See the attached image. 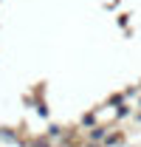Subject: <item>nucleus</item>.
I'll return each instance as SVG.
<instances>
[{
	"instance_id": "obj_7",
	"label": "nucleus",
	"mask_w": 141,
	"mask_h": 147,
	"mask_svg": "<svg viewBox=\"0 0 141 147\" xmlns=\"http://www.w3.org/2000/svg\"><path fill=\"white\" fill-rule=\"evenodd\" d=\"M136 110H133V105L127 102V105H122V108H116V113H113V119H127V116H133Z\"/></svg>"
},
{
	"instance_id": "obj_1",
	"label": "nucleus",
	"mask_w": 141,
	"mask_h": 147,
	"mask_svg": "<svg viewBox=\"0 0 141 147\" xmlns=\"http://www.w3.org/2000/svg\"><path fill=\"white\" fill-rule=\"evenodd\" d=\"M110 125H96V127H90V130H85V139H88L90 144H99L102 147V142L107 139V133H110Z\"/></svg>"
},
{
	"instance_id": "obj_9",
	"label": "nucleus",
	"mask_w": 141,
	"mask_h": 147,
	"mask_svg": "<svg viewBox=\"0 0 141 147\" xmlns=\"http://www.w3.org/2000/svg\"><path fill=\"white\" fill-rule=\"evenodd\" d=\"M133 119H136V122L141 125V110H136V113H133Z\"/></svg>"
},
{
	"instance_id": "obj_4",
	"label": "nucleus",
	"mask_w": 141,
	"mask_h": 147,
	"mask_svg": "<svg viewBox=\"0 0 141 147\" xmlns=\"http://www.w3.org/2000/svg\"><path fill=\"white\" fill-rule=\"evenodd\" d=\"M124 142H127V133H124V130H110L107 139L102 142V147H122Z\"/></svg>"
},
{
	"instance_id": "obj_5",
	"label": "nucleus",
	"mask_w": 141,
	"mask_h": 147,
	"mask_svg": "<svg viewBox=\"0 0 141 147\" xmlns=\"http://www.w3.org/2000/svg\"><path fill=\"white\" fill-rule=\"evenodd\" d=\"M96 125H99V113L96 110H85L79 116V127L82 130H90V127H96Z\"/></svg>"
},
{
	"instance_id": "obj_10",
	"label": "nucleus",
	"mask_w": 141,
	"mask_h": 147,
	"mask_svg": "<svg viewBox=\"0 0 141 147\" xmlns=\"http://www.w3.org/2000/svg\"><path fill=\"white\" fill-rule=\"evenodd\" d=\"M136 105H138V108H141V96H138V102H136Z\"/></svg>"
},
{
	"instance_id": "obj_3",
	"label": "nucleus",
	"mask_w": 141,
	"mask_h": 147,
	"mask_svg": "<svg viewBox=\"0 0 141 147\" xmlns=\"http://www.w3.org/2000/svg\"><path fill=\"white\" fill-rule=\"evenodd\" d=\"M20 147H54V142L45 136V133H37V136L23 139V144H20Z\"/></svg>"
},
{
	"instance_id": "obj_6",
	"label": "nucleus",
	"mask_w": 141,
	"mask_h": 147,
	"mask_svg": "<svg viewBox=\"0 0 141 147\" xmlns=\"http://www.w3.org/2000/svg\"><path fill=\"white\" fill-rule=\"evenodd\" d=\"M45 136H48V139H65V127H62V125H56V122H51V125H48V127H45Z\"/></svg>"
},
{
	"instance_id": "obj_8",
	"label": "nucleus",
	"mask_w": 141,
	"mask_h": 147,
	"mask_svg": "<svg viewBox=\"0 0 141 147\" xmlns=\"http://www.w3.org/2000/svg\"><path fill=\"white\" fill-rule=\"evenodd\" d=\"M107 105H113V108H122V105H127V96H124V91H122V93H113V96L107 99Z\"/></svg>"
},
{
	"instance_id": "obj_2",
	"label": "nucleus",
	"mask_w": 141,
	"mask_h": 147,
	"mask_svg": "<svg viewBox=\"0 0 141 147\" xmlns=\"http://www.w3.org/2000/svg\"><path fill=\"white\" fill-rule=\"evenodd\" d=\"M0 142H3V144H23V133H20L17 127L0 125Z\"/></svg>"
}]
</instances>
